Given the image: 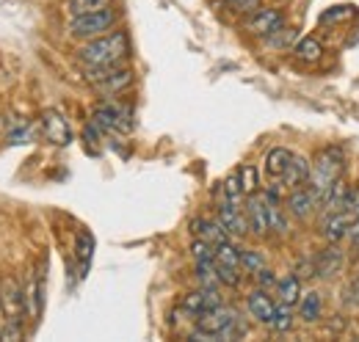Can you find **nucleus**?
<instances>
[{"label": "nucleus", "instance_id": "obj_1", "mask_svg": "<svg viewBox=\"0 0 359 342\" xmlns=\"http://www.w3.org/2000/svg\"><path fill=\"white\" fill-rule=\"evenodd\" d=\"M130 53V42H128V34L122 31H108L97 39H89L78 50V61L94 69V67H114V64H122Z\"/></svg>", "mask_w": 359, "mask_h": 342}, {"label": "nucleus", "instance_id": "obj_2", "mask_svg": "<svg viewBox=\"0 0 359 342\" xmlns=\"http://www.w3.org/2000/svg\"><path fill=\"white\" fill-rule=\"evenodd\" d=\"M343 171H346V152H343L340 146H329V149H323V152L315 158L307 185H310V191L318 196V202H320L323 193L332 188V182L343 177Z\"/></svg>", "mask_w": 359, "mask_h": 342}, {"label": "nucleus", "instance_id": "obj_3", "mask_svg": "<svg viewBox=\"0 0 359 342\" xmlns=\"http://www.w3.org/2000/svg\"><path fill=\"white\" fill-rule=\"evenodd\" d=\"M86 83L102 97H116V94H122L128 86L133 83V72L128 67H122V64L94 67V69H86Z\"/></svg>", "mask_w": 359, "mask_h": 342}, {"label": "nucleus", "instance_id": "obj_4", "mask_svg": "<svg viewBox=\"0 0 359 342\" xmlns=\"http://www.w3.org/2000/svg\"><path fill=\"white\" fill-rule=\"evenodd\" d=\"M114 25H116V14H114L111 8H102V11H91V14L69 17L67 31H69V36H72V39L89 42V39H97V36L108 34Z\"/></svg>", "mask_w": 359, "mask_h": 342}, {"label": "nucleus", "instance_id": "obj_5", "mask_svg": "<svg viewBox=\"0 0 359 342\" xmlns=\"http://www.w3.org/2000/svg\"><path fill=\"white\" fill-rule=\"evenodd\" d=\"M91 125L100 132H128L130 130V111L119 102H100L91 111Z\"/></svg>", "mask_w": 359, "mask_h": 342}, {"label": "nucleus", "instance_id": "obj_6", "mask_svg": "<svg viewBox=\"0 0 359 342\" xmlns=\"http://www.w3.org/2000/svg\"><path fill=\"white\" fill-rule=\"evenodd\" d=\"M0 312L6 315V320H14V323H22L25 317V299L14 279H6L0 285Z\"/></svg>", "mask_w": 359, "mask_h": 342}, {"label": "nucleus", "instance_id": "obj_7", "mask_svg": "<svg viewBox=\"0 0 359 342\" xmlns=\"http://www.w3.org/2000/svg\"><path fill=\"white\" fill-rule=\"evenodd\" d=\"M282 25H285V14L279 8H257L246 20V31L252 36H266V39H269L271 34H276Z\"/></svg>", "mask_w": 359, "mask_h": 342}, {"label": "nucleus", "instance_id": "obj_8", "mask_svg": "<svg viewBox=\"0 0 359 342\" xmlns=\"http://www.w3.org/2000/svg\"><path fill=\"white\" fill-rule=\"evenodd\" d=\"M351 226H354V215L348 210H340V213H326L320 221V235L329 240V243H340L343 238L351 235Z\"/></svg>", "mask_w": 359, "mask_h": 342}, {"label": "nucleus", "instance_id": "obj_9", "mask_svg": "<svg viewBox=\"0 0 359 342\" xmlns=\"http://www.w3.org/2000/svg\"><path fill=\"white\" fill-rule=\"evenodd\" d=\"M246 224H249V232L257 235V238H266L269 235V213H266V196L263 193H252L246 199Z\"/></svg>", "mask_w": 359, "mask_h": 342}, {"label": "nucleus", "instance_id": "obj_10", "mask_svg": "<svg viewBox=\"0 0 359 342\" xmlns=\"http://www.w3.org/2000/svg\"><path fill=\"white\" fill-rule=\"evenodd\" d=\"M42 132H45L47 141L55 144V146H67L72 141V130H69L67 119L58 111H47L42 116Z\"/></svg>", "mask_w": 359, "mask_h": 342}, {"label": "nucleus", "instance_id": "obj_11", "mask_svg": "<svg viewBox=\"0 0 359 342\" xmlns=\"http://www.w3.org/2000/svg\"><path fill=\"white\" fill-rule=\"evenodd\" d=\"M213 306H222V296H219V290L216 287H202V290H196V293H188L185 299H182V309L188 312V315H202V312H208V309H213Z\"/></svg>", "mask_w": 359, "mask_h": 342}, {"label": "nucleus", "instance_id": "obj_12", "mask_svg": "<svg viewBox=\"0 0 359 342\" xmlns=\"http://www.w3.org/2000/svg\"><path fill=\"white\" fill-rule=\"evenodd\" d=\"M219 221H222V226L226 229L229 238H243V235L249 232L243 207H232L224 199H222V205H219Z\"/></svg>", "mask_w": 359, "mask_h": 342}, {"label": "nucleus", "instance_id": "obj_13", "mask_svg": "<svg viewBox=\"0 0 359 342\" xmlns=\"http://www.w3.org/2000/svg\"><path fill=\"white\" fill-rule=\"evenodd\" d=\"M191 232H194V238H199V240H205L210 246H222L224 240H229L222 221H210V218H194L191 221Z\"/></svg>", "mask_w": 359, "mask_h": 342}, {"label": "nucleus", "instance_id": "obj_14", "mask_svg": "<svg viewBox=\"0 0 359 342\" xmlns=\"http://www.w3.org/2000/svg\"><path fill=\"white\" fill-rule=\"evenodd\" d=\"M246 309H249V315H252L257 323L269 326L271 317H273V312H276V303H273L269 293L260 287V290H255V293L246 296Z\"/></svg>", "mask_w": 359, "mask_h": 342}, {"label": "nucleus", "instance_id": "obj_15", "mask_svg": "<svg viewBox=\"0 0 359 342\" xmlns=\"http://www.w3.org/2000/svg\"><path fill=\"white\" fill-rule=\"evenodd\" d=\"M318 205H320V202H318V196H315L310 188H293V193H290V199H287V210H290L293 218H299V221L310 218Z\"/></svg>", "mask_w": 359, "mask_h": 342}, {"label": "nucleus", "instance_id": "obj_16", "mask_svg": "<svg viewBox=\"0 0 359 342\" xmlns=\"http://www.w3.org/2000/svg\"><path fill=\"white\" fill-rule=\"evenodd\" d=\"M348 196H351V188L346 185V179H334L332 188L323 193L320 205H323V213H340V210H348Z\"/></svg>", "mask_w": 359, "mask_h": 342}, {"label": "nucleus", "instance_id": "obj_17", "mask_svg": "<svg viewBox=\"0 0 359 342\" xmlns=\"http://www.w3.org/2000/svg\"><path fill=\"white\" fill-rule=\"evenodd\" d=\"M310 169H313V163H310L307 158L293 155L290 163H287V169H285V174H282V182H285L287 188H302V185H307V179H310Z\"/></svg>", "mask_w": 359, "mask_h": 342}, {"label": "nucleus", "instance_id": "obj_18", "mask_svg": "<svg viewBox=\"0 0 359 342\" xmlns=\"http://www.w3.org/2000/svg\"><path fill=\"white\" fill-rule=\"evenodd\" d=\"M276 296H279V303L282 306H296L299 299H302V279L296 273L290 276H282L276 282Z\"/></svg>", "mask_w": 359, "mask_h": 342}, {"label": "nucleus", "instance_id": "obj_19", "mask_svg": "<svg viewBox=\"0 0 359 342\" xmlns=\"http://www.w3.org/2000/svg\"><path fill=\"white\" fill-rule=\"evenodd\" d=\"M290 158H293L290 149H285V146H273L269 155H266V174H269L271 179H282V174H285V169H287Z\"/></svg>", "mask_w": 359, "mask_h": 342}, {"label": "nucleus", "instance_id": "obj_20", "mask_svg": "<svg viewBox=\"0 0 359 342\" xmlns=\"http://www.w3.org/2000/svg\"><path fill=\"white\" fill-rule=\"evenodd\" d=\"M293 53H296V58H299V61H304V64H315V61H320V55H323V44L318 42L315 36H304V39H299V42H296Z\"/></svg>", "mask_w": 359, "mask_h": 342}, {"label": "nucleus", "instance_id": "obj_21", "mask_svg": "<svg viewBox=\"0 0 359 342\" xmlns=\"http://www.w3.org/2000/svg\"><path fill=\"white\" fill-rule=\"evenodd\" d=\"M263 196H266V213H269V232L287 235V221H285V215H282V207H279L276 196H271L269 191H266Z\"/></svg>", "mask_w": 359, "mask_h": 342}, {"label": "nucleus", "instance_id": "obj_22", "mask_svg": "<svg viewBox=\"0 0 359 342\" xmlns=\"http://www.w3.org/2000/svg\"><path fill=\"white\" fill-rule=\"evenodd\" d=\"M243 188H241V179H238V171L235 174H229L224 179V185H222V199L229 202L232 207H243Z\"/></svg>", "mask_w": 359, "mask_h": 342}, {"label": "nucleus", "instance_id": "obj_23", "mask_svg": "<svg viewBox=\"0 0 359 342\" xmlns=\"http://www.w3.org/2000/svg\"><path fill=\"white\" fill-rule=\"evenodd\" d=\"M114 0H67L64 8L69 11V17H78V14H91V11H102V8H111Z\"/></svg>", "mask_w": 359, "mask_h": 342}, {"label": "nucleus", "instance_id": "obj_24", "mask_svg": "<svg viewBox=\"0 0 359 342\" xmlns=\"http://www.w3.org/2000/svg\"><path fill=\"white\" fill-rule=\"evenodd\" d=\"M320 309H323V301H320L318 293H307V296L299 299V312H302V317H304L307 323L320 320Z\"/></svg>", "mask_w": 359, "mask_h": 342}, {"label": "nucleus", "instance_id": "obj_25", "mask_svg": "<svg viewBox=\"0 0 359 342\" xmlns=\"http://www.w3.org/2000/svg\"><path fill=\"white\" fill-rule=\"evenodd\" d=\"M216 265H224V268H235V271H241V252L224 240L222 246H216Z\"/></svg>", "mask_w": 359, "mask_h": 342}, {"label": "nucleus", "instance_id": "obj_26", "mask_svg": "<svg viewBox=\"0 0 359 342\" xmlns=\"http://www.w3.org/2000/svg\"><path fill=\"white\" fill-rule=\"evenodd\" d=\"M238 179H241V188H243L246 196L257 193V169H255L252 163H243V166L238 169Z\"/></svg>", "mask_w": 359, "mask_h": 342}, {"label": "nucleus", "instance_id": "obj_27", "mask_svg": "<svg viewBox=\"0 0 359 342\" xmlns=\"http://www.w3.org/2000/svg\"><path fill=\"white\" fill-rule=\"evenodd\" d=\"M273 331H287L290 326H293V317H290V306H276V312H273V317H271L269 323Z\"/></svg>", "mask_w": 359, "mask_h": 342}, {"label": "nucleus", "instance_id": "obj_28", "mask_svg": "<svg viewBox=\"0 0 359 342\" xmlns=\"http://www.w3.org/2000/svg\"><path fill=\"white\" fill-rule=\"evenodd\" d=\"M241 268L243 271H252V273H257V271H263L266 268V259H263V254L260 252H241Z\"/></svg>", "mask_w": 359, "mask_h": 342}, {"label": "nucleus", "instance_id": "obj_29", "mask_svg": "<svg viewBox=\"0 0 359 342\" xmlns=\"http://www.w3.org/2000/svg\"><path fill=\"white\" fill-rule=\"evenodd\" d=\"M351 14H354V6H334L332 11H326V14L320 17V22H323V25H332V22L346 20V17H351Z\"/></svg>", "mask_w": 359, "mask_h": 342}, {"label": "nucleus", "instance_id": "obj_30", "mask_svg": "<svg viewBox=\"0 0 359 342\" xmlns=\"http://www.w3.org/2000/svg\"><path fill=\"white\" fill-rule=\"evenodd\" d=\"M226 6L238 14H255L257 8H263V0H226Z\"/></svg>", "mask_w": 359, "mask_h": 342}, {"label": "nucleus", "instance_id": "obj_31", "mask_svg": "<svg viewBox=\"0 0 359 342\" xmlns=\"http://www.w3.org/2000/svg\"><path fill=\"white\" fill-rule=\"evenodd\" d=\"M91 252H94V240H91V235H89V232H81V238H78V256H81L83 268L89 265Z\"/></svg>", "mask_w": 359, "mask_h": 342}, {"label": "nucleus", "instance_id": "obj_32", "mask_svg": "<svg viewBox=\"0 0 359 342\" xmlns=\"http://www.w3.org/2000/svg\"><path fill=\"white\" fill-rule=\"evenodd\" d=\"M290 39H293V31H290V28H285V25H282L276 34H271V36H269V42L273 44V47H285Z\"/></svg>", "mask_w": 359, "mask_h": 342}, {"label": "nucleus", "instance_id": "obj_33", "mask_svg": "<svg viewBox=\"0 0 359 342\" xmlns=\"http://www.w3.org/2000/svg\"><path fill=\"white\" fill-rule=\"evenodd\" d=\"M255 276H257V282H260V287H263V290H266V287H276V279H273V273H271L269 268L257 271Z\"/></svg>", "mask_w": 359, "mask_h": 342}, {"label": "nucleus", "instance_id": "obj_34", "mask_svg": "<svg viewBox=\"0 0 359 342\" xmlns=\"http://www.w3.org/2000/svg\"><path fill=\"white\" fill-rule=\"evenodd\" d=\"M351 293H357L359 296V273L354 276V282H351Z\"/></svg>", "mask_w": 359, "mask_h": 342}]
</instances>
